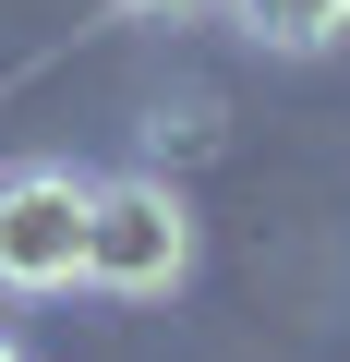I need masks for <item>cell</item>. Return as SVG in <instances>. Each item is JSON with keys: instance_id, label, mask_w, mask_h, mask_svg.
Wrapping results in <instances>:
<instances>
[{"instance_id": "1", "label": "cell", "mask_w": 350, "mask_h": 362, "mask_svg": "<svg viewBox=\"0 0 350 362\" xmlns=\"http://www.w3.org/2000/svg\"><path fill=\"white\" fill-rule=\"evenodd\" d=\"M182 266H194V218L169 181H85V290L157 302L182 290Z\"/></svg>"}, {"instance_id": "2", "label": "cell", "mask_w": 350, "mask_h": 362, "mask_svg": "<svg viewBox=\"0 0 350 362\" xmlns=\"http://www.w3.org/2000/svg\"><path fill=\"white\" fill-rule=\"evenodd\" d=\"M0 290H85V169L61 157H13L0 169Z\"/></svg>"}, {"instance_id": "3", "label": "cell", "mask_w": 350, "mask_h": 362, "mask_svg": "<svg viewBox=\"0 0 350 362\" xmlns=\"http://www.w3.org/2000/svg\"><path fill=\"white\" fill-rule=\"evenodd\" d=\"M230 25L254 49H278V61H314V49L350 37V0H230Z\"/></svg>"}, {"instance_id": "4", "label": "cell", "mask_w": 350, "mask_h": 362, "mask_svg": "<svg viewBox=\"0 0 350 362\" xmlns=\"http://www.w3.org/2000/svg\"><path fill=\"white\" fill-rule=\"evenodd\" d=\"M109 13H145V25H182V13H218V0H109Z\"/></svg>"}, {"instance_id": "5", "label": "cell", "mask_w": 350, "mask_h": 362, "mask_svg": "<svg viewBox=\"0 0 350 362\" xmlns=\"http://www.w3.org/2000/svg\"><path fill=\"white\" fill-rule=\"evenodd\" d=\"M0 362H25V350H13V338H0Z\"/></svg>"}]
</instances>
